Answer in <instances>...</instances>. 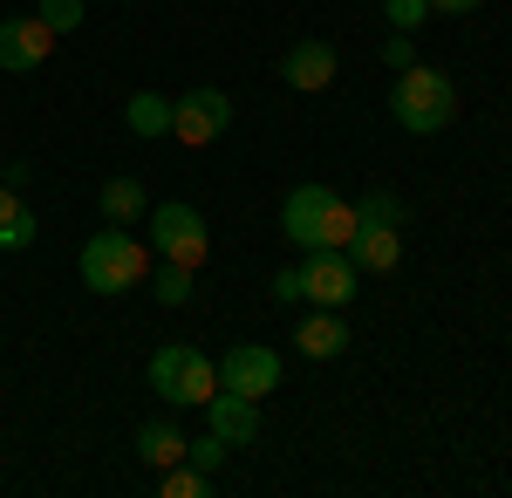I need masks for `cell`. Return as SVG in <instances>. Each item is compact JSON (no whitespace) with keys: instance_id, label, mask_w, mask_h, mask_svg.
I'll use <instances>...</instances> for the list:
<instances>
[{"instance_id":"obj_8","label":"cell","mask_w":512,"mask_h":498,"mask_svg":"<svg viewBox=\"0 0 512 498\" xmlns=\"http://www.w3.org/2000/svg\"><path fill=\"white\" fill-rule=\"evenodd\" d=\"M219 389H239V396H274L280 389V355L260 342H239L219 355Z\"/></svg>"},{"instance_id":"obj_17","label":"cell","mask_w":512,"mask_h":498,"mask_svg":"<svg viewBox=\"0 0 512 498\" xmlns=\"http://www.w3.org/2000/svg\"><path fill=\"white\" fill-rule=\"evenodd\" d=\"M35 246V212L21 205V192H0V253Z\"/></svg>"},{"instance_id":"obj_5","label":"cell","mask_w":512,"mask_h":498,"mask_svg":"<svg viewBox=\"0 0 512 498\" xmlns=\"http://www.w3.org/2000/svg\"><path fill=\"white\" fill-rule=\"evenodd\" d=\"M151 246H158L164 260H178V267H205V253H212V232L198 219L192 205H151Z\"/></svg>"},{"instance_id":"obj_16","label":"cell","mask_w":512,"mask_h":498,"mask_svg":"<svg viewBox=\"0 0 512 498\" xmlns=\"http://www.w3.org/2000/svg\"><path fill=\"white\" fill-rule=\"evenodd\" d=\"M96 205H103V219H110V226H130L137 212H151V198H144L137 178H110V185L96 192Z\"/></svg>"},{"instance_id":"obj_18","label":"cell","mask_w":512,"mask_h":498,"mask_svg":"<svg viewBox=\"0 0 512 498\" xmlns=\"http://www.w3.org/2000/svg\"><path fill=\"white\" fill-rule=\"evenodd\" d=\"M355 226H403V198L390 185H376V192L355 198Z\"/></svg>"},{"instance_id":"obj_24","label":"cell","mask_w":512,"mask_h":498,"mask_svg":"<svg viewBox=\"0 0 512 498\" xmlns=\"http://www.w3.org/2000/svg\"><path fill=\"white\" fill-rule=\"evenodd\" d=\"M383 62H390L396 76H403V69L417 62V41H410V35H390V41H383Z\"/></svg>"},{"instance_id":"obj_21","label":"cell","mask_w":512,"mask_h":498,"mask_svg":"<svg viewBox=\"0 0 512 498\" xmlns=\"http://www.w3.org/2000/svg\"><path fill=\"white\" fill-rule=\"evenodd\" d=\"M226 451H233V444H226V437H219V430H205V437H198V444H185V458H192L198 471H219V464H226Z\"/></svg>"},{"instance_id":"obj_20","label":"cell","mask_w":512,"mask_h":498,"mask_svg":"<svg viewBox=\"0 0 512 498\" xmlns=\"http://www.w3.org/2000/svg\"><path fill=\"white\" fill-rule=\"evenodd\" d=\"M151 287H158V301H164V307H185V301H192V267H178V260H164Z\"/></svg>"},{"instance_id":"obj_12","label":"cell","mask_w":512,"mask_h":498,"mask_svg":"<svg viewBox=\"0 0 512 498\" xmlns=\"http://www.w3.org/2000/svg\"><path fill=\"white\" fill-rule=\"evenodd\" d=\"M294 348L301 355H315V362H335L342 348H349V328H342V307H315L301 328H294Z\"/></svg>"},{"instance_id":"obj_4","label":"cell","mask_w":512,"mask_h":498,"mask_svg":"<svg viewBox=\"0 0 512 498\" xmlns=\"http://www.w3.org/2000/svg\"><path fill=\"white\" fill-rule=\"evenodd\" d=\"M151 389H158L164 403H178V410H205L212 403V389H219V362L212 355H198L192 342H164L151 355Z\"/></svg>"},{"instance_id":"obj_23","label":"cell","mask_w":512,"mask_h":498,"mask_svg":"<svg viewBox=\"0 0 512 498\" xmlns=\"http://www.w3.org/2000/svg\"><path fill=\"white\" fill-rule=\"evenodd\" d=\"M383 7H390V28H403V35L431 21V0H383Z\"/></svg>"},{"instance_id":"obj_14","label":"cell","mask_w":512,"mask_h":498,"mask_svg":"<svg viewBox=\"0 0 512 498\" xmlns=\"http://www.w3.org/2000/svg\"><path fill=\"white\" fill-rule=\"evenodd\" d=\"M137 458L158 464V471L164 464H185V430H178L171 417H151L144 430H137Z\"/></svg>"},{"instance_id":"obj_9","label":"cell","mask_w":512,"mask_h":498,"mask_svg":"<svg viewBox=\"0 0 512 498\" xmlns=\"http://www.w3.org/2000/svg\"><path fill=\"white\" fill-rule=\"evenodd\" d=\"M48 55H55V28H48L41 14L0 21V69H7V76H35Z\"/></svg>"},{"instance_id":"obj_26","label":"cell","mask_w":512,"mask_h":498,"mask_svg":"<svg viewBox=\"0 0 512 498\" xmlns=\"http://www.w3.org/2000/svg\"><path fill=\"white\" fill-rule=\"evenodd\" d=\"M478 0H431V14H472Z\"/></svg>"},{"instance_id":"obj_13","label":"cell","mask_w":512,"mask_h":498,"mask_svg":"<svg viewBox=\"0 0 512 498\" xmlns=\"http://www.w3.org/2000/svg\"><path fill=\"white\" fill-rule=\"evenodd\" d=\"M362 273H390L403 260V246H396V226H355V239L342 246Z\"/></svg>"},{"instance_id":"obj_19","label":"cell","mask_w":512,"mask_h":498,"mask_svg":"<svg viewBox=\"0 0 512 498\" xmlns=\"http://www.w3.org/2000/svg\"><path fill=\"white\" fill-rule=\"evenodd\" d=\"M158 485H164V498H205L212 492V471H198V464L185 458V464H164Z\"/></svg>"},{"instance_id":"obj_7","label":"cell","mask_w":512,"mask_h":498,"mask_svg":"<svg viewBox=\"0 0 512 498\" xmlns=\"http://www.w3.org/2000/svg\"><path fill=\"white\" fill-rule=\"evenodd\" d=\"M301 301H315V307L355 301V260L342 253V246H315V253H301Z\"/></svg>"},{"instance_id":"obj_3","label":"cell","mask_w":512,"mask_h":498,"mask_svg":"<svg viewBox=\"0 0 512 498\" xmlns=\"http://www.w3.org/2000/svg\"><path fill=\"white\" fill-rule=\"evenodd\" d=\"M144 273H151V253H144L123 226H103L89 246H82V287H89V294H110V301H117V294H130V287L144 280Z\"/></svg>"},{"instance_id":"obj_10","label":"cell","mask_w":512,"mask_h":498,"mask_svg":"<svg viewBox=\"0 0 512 498\" xmlns=\"http://www.w3.org/2000/svg\"><path fill=\"white\" fill-rule=\"evenodd\" d=\"M205 430H219L226 444H253V437H260V396L212 389V403H205Z\"/></svg>"},{"instance_id":"obj_11","label":"cell","mask_w":512,"mask_h":498,"mask_svg":"<svg viewBox=\"0 0 512 498\" xmlns=\"http://www.w3.org/2000/svg\"><path fill=\"white\" fill-rule=\"evenodd\" d=\"M280 82H287V89H301V96L328 89V82H335V48H328V41H294V48H287V62H280Z\"/></svg>"},{"instance_id":"obj_25","label":"cell","mask_w":512,"mask_h":498,"mask_svg":"<svg viewBox=\"0 0 512 498\" xmlns=\"http://www.w3.org/2000/svg\"><path fill=\"white\" fill-rule=\"evenodd\" d=\"M274 301H301V267H280L274 273Z\"/></svg>"},{"instance_id":"obj_22","label":"cell","mask_w":512,"mask_h":498,"mask_svg":"<svg viewBox=\"0 0 512 498\" xmlns=\"http://www.w3.org/2000/svg\"><path fill=\"white\" fill-rule=\"evenodd\" d=\"M35 14L48 21V28H55V35H69V28H82V0H41Z\"/></svg>"},{"instance_id":"obj_6","label":"cell","mask_w":512,"mask_h":498,"mask_svg":"<svg viewBox=\"0 0 512 498\" xmlns=\"http://www.w3.org/2000/svg\"><path fill=\"white\" fill-rule=\"evenodd\" d=\"M226 123H233V96H226V89H185V96L171 103V137H178L185 151H205Z\"/></svg>"},{"instance_id":"obj_15","label":"cell","mask_w":512,"mask_h":498,"mask_svg":"<svg viewBox=\"0 0 512 498\" xmlns=\"http://www.w3.org/2000/svg\"><path fill=\"white\" fill-rule=\"evenodd\" d=\"M123 123H130L137 137H164V130H171V96H158V89H137V96L123 103Z\"/></svg>"},{"instance_id":"obj_1","label":"cell","mask_w":512,"mask_h":498,"mask_svg":"<svg viewBox=\"0 0 512 498\" xmlns=\"http://www.w3.org/2000/svg\"><path fill=\"white\" fill-rule=\"evenodd\" d=\"M280 232H287V246H301V253H315V246H349L355 239V205H342L328 185H294V192L280 198Z\"/></svg>"},{"instance_id":"obj_2","label":"cell","mask_w":512,"mask_h":498,"mask_svg":"<svg viewBox=\"0 0 512 498\" xmlns=\"http://www.w3.org/2000/svg\"><path fill=\"white\" fill-rule=\"evenodd\" d=\"M390 116L410 130V137H437V130L458 116V89H451V76H444V69L410 62V69L390 82Z\"/></svg>"}]
</instances>
